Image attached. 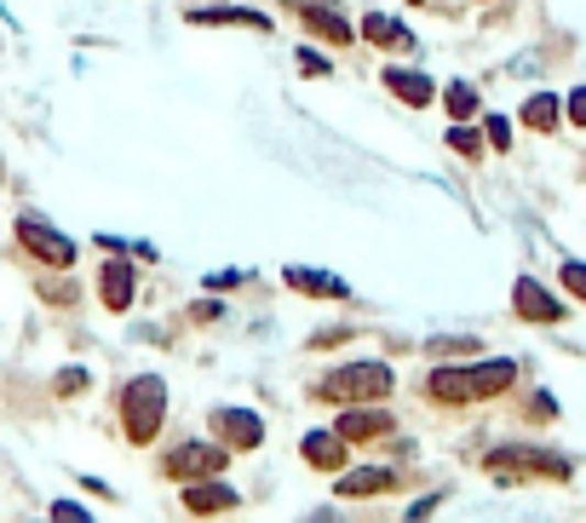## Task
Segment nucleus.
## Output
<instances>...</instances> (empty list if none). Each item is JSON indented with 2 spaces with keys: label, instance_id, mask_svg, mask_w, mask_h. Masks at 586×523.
<instances>
[{
  "label": "nucleus",
  "instance_id": "nucleus-8",
  "mask_svg": "<svg viewBox=\"0 0 586 523\" xmlns=\"http://www.w3.org/2000/svg\"><path fill=\"white\" fill-rule=\"evenodd\" d=\"M213 432H219V443H231V448H259L265 420L247 414V409H219L213 414Z\"/></svg>",
  "mask_w": 586,
  "mask_h": 523
},
{
  "label": "nucleus",
  "instance_id": "nucleus-10",
  "mask_svg": "<svg viewBox=\"0 0 586 523\" xmlns=\"http://www.w3.org/2000/svg\"><path fill=\"white\" fill-rule=\"evenodd\" d=\"M334 432L345 437V443H374V437H386L391 432V420L379 414V409H363V403H351L340 420H334Z\"/></svg>",
  "mask_w": 586,
  "mask_h": 523
},
{
  "label": "nucleus",
  "instance_id": "nucleus-2",
  "mask_svg": "<svg viewBox=\"0 0 586 523\" xmlns=\"http://www.w3.org/2000/svg\"><path fill=\"white\" fill-rule=\"evenodd\" d=\"M397 380H391V368L386 363H345L334 374H322V380L311 386L317 403H379Z\"/></svg>",
  "mask_w": 586,
  "mask_h": 523
},
{
  "label": "nucleus",
  "instance_id": "nucleus-11",
  "mask_svg": "<svg viewBox=\"0 0 586 523\" xmlns=\"http://www.w3.org/2000/svg\"><path fill=\"white\" fill-rule=\"evenodd\" d=\"M98 293H104V305H110V311H126V305H133V293H139L133 265L104 259V270H98Z\"/></svg>",
  "mask_w": 586,
  "mask_h": 523
},
{
  "label": "nucleus",
  "instance_id": "nucleus-27",
  "mask_svg": "<svg viewBox=\"0 0 586 523\" xmlns=\"http://www.w3.org/2000/svg\"><path fill=\"white\" fill-rule=\"evenodd\" d=\"M53 518H81V523H87V507H75V501H58V507H53Z\"/></svg>",
  "mask_w": 586,
  "mask_h": 523
},
{
  "label": "nucleus",
  "instance_id": "nucleus-25",
  "mask_svg": "<svg viewBox=\"0 0 586 523\" xmlns=\"http://www.w3.org/2000/svg\"><path fill=\"white\" fill-rule=\"evenodd\" d=\"M483 138H489L495 149H506V144H512V127H506V121H489V127H483Z\"/></svg>",
  "mask_w": 586,
  "mask_h": 523
},
{
  "label": "nucleus",
  "instance_id": "nucleus-22",
  "mask_svg": "<svg viewBox=\"0 0 586 523\" xmlns=\"http://www.w3.org/2000/svg\"><path fill=\"white\" fill-rule=\"evenodd\" d=\"M449 144L461 149V156H472V162H477V149H483V138H477V133H466V127H454V133H449Z\"/></svg>",
  "mask_w": 586,
  "mask_h": 523
},
{
  "label": "nucleus",
  "instance_id": "nucleus-19",
  "mask_svg": "<svg viewBox=\"0 0 586 523\" xmlns=\"http://www.w3.org/2000/svg\"><path fill=\"white\" fill-rule=\"evenodd\" d=\"M523 127H534V133H552L557 127V98L552 92H534L529 104H523Z\"/></svg>",
  "mask_w": 586,
  "mask_h": 523
},
{
  "label": "nucleus",
  "instance_id": "nucleus-18",
  "mask_svg": "<svg viewBox=\"0 0 586 523\" xmlns=\"http://www.w3.org/2000/svg\"><path fill=\"white\" fill-rule=\"evenodd\" d=\"M363 35H368L374 46H409V30H402L397 18H386V12H368V18H363Z\"/></svg>",
  "mask_w": 586,
  "mask_h": 523
},
{
  "label": "nucleus",
  "instance_id": "nucleus-23",
  "mask_svg": "<svg viewBox=\"0 0 586 523\" xmlns=\"http://www.w3.org/2000/svg\"><path fill=\"white\" fill-rule=\"evenodd\" d=\"M58 391H64V397L87 391V368H64V374H58Z\"/></svg>",
  "mask_w": 586,
  "mask_h": 523
},
{
  "label": "nucleus",
  "instance_id": "nucleus-20",
  "mask_svg": "<svg viewBox=\"0 0 586 523\" xmlns=\"http://www.w3.org/2000/svg\"><path fill=\"white\" fill-rule=\"evenodd\" d=\"M443 98H449V115H454V121L477 115V92H472L466 81H449V92H443Z\"/></svg>",
  "mask_w": 586,
  "mask_h": 523
},
{
  "label": "nucleus",
  "instance_id": "nucleus-24",
  "mask_svg": "<svg viewBox=\"0 0 586 523\" xmlns=\"http://www.w3.org/2000/svg\"><path fill=\"white\" fill-rule=\"evenodd\" d=\"M299 69H305V75H328L334 64H328L322 53H311V46H305V53H299Z\"/></svg>",
  "mask_w": 586,
  "mask_h": 523
},
{
  "label": "nucleus",
  "instance_id": "nucleus-17",
  "mask_svg": "<svg viewBox=\"0 0 586 523\" xmlns=\"http://www.w3.org/2000/svg\"><path fill=\"white\" fill-rule=\"evenodd\" d=\"M288 288H299V293H311V299H345V282L340 277H322V270H288Z\"/></svg>",
  "mask_w": 586,
  "mask_h": 523
},
{
  "label": "nucleus",
  "instance_id": "nucleus-26",
  "mask_svg": "<svg viewBox=\"0 0 586 523\" xmlns=\"http://www.w3.org/2000/svg\"><path fill=\"white\" fill-rule=\"evenodd\" d=\"M570 121H575V127H586V87L570 92Z\"/></svg>",
  "mask_w": 586,
  "mask_h": 523
},
{
  "label": "nucleus",
  "instance_id": "nucleus-21",
  "mask_svg": "<svg viewBox=\"0 0 586 523\" xmlns=\"http://www.w3.org/2000/svg\"><path fill=\"white\" fill-rule=\"evenodd\" d=\"M564 288H570L575 299H586V265H581V259H570V265H564Z\"/></svg>",
  "mask_w": 586,
  "mask_h": 523
},
{
  "label": "nucleus",
  "instance_id": "nucleus-16",
  "mask_svg": "<svg viewBox=\"0 0 586 523\" xmlns=\"http://www.w3.org/2000/svg\"><path fill=\"white\" fill-rule=\"evenodd\" d=\"M236 507V489L224 483H190L185 489V512H231Z\"/></svg>",
  "mask_w": 586,
  "mask_h": 523
},
{
  "label": "nucleus",
  "instance_id": "nucleus-13",
  "mask_svg": "<svg viewBox=\"0 0 586 523\" xmlns=\"http://www.w3.org/2000/svg\"><path fill=\"white\" fill-rule=\"evenodd\" d=\"M299 455L311 460L317 471H345V437L340 432H305Z\"/></svg>",
  "mask_w": 586,
  "mask_h": 523
},
{
  "label": "nucleus",
  "instance_id": "nucleus-14",
  "mask_svg": "<svg viewBox=\"0 0 586 523\" xmlns=\"http://www.w3.org/2000/svg\"><path fill=\"white\" fill-rule=\"evenodd\" d=\"M386 87L402 98V104H414V110H425L431 98H438V87H431L425 75H414V69H386Z\"/></svg>",
  "mask_w": 586,
  "mask_h": 523
},
{
  "label": "nucleus",
  "instance_id": "nucleus-15",
  "mask_svg": "<svg viewBox=\"0 0 586 523\" xmlns=\"http://www.w3.org/2000/svg\"><path fill=\"white\" fill-rule=\"evenodd\" d=\"M397 478H391V471L386 466H363V471H340V494H386Z\"/></svg>",
  "mask_w": 586,
  "mask_h": 523
},
{
  "label": "nucleus",
  "instance_id": "nucleus-7",
  "mask_svg": "<svg viewBox=\"0 0 586 523\" xmlns=\"http://www.w3.org/2000/svg\"><path fill=\"white\" fill-rule=\"evenodd\" d=\"M288 7L305 18V30H317L322 41H334V46H351V41H356V23H345V12L328 7V0H288Z\"/></svg>",
  "mask_w": 586,
  "mask_h": 523
},
{
  "label": "nucleus",
  "instance_id": "nucleus-1",
  "mask_svg": "<svg viewBox=\"0 0 586 523\" xmlns=\"http://www.w3.org/2000/svg\"><path fill=\"white\" fill-rule=\"evenodd\" d=\"M518 380V363H477V368H438L431 374V397H443V403H477V397H500L506 386Z\"/></svg>",
  "mask_w": 586,
  "mask_h": 523
},
{
  "label": "nucleus",
  "instance_id": "nucleus-4",
  "mask_svg": "<svg viewBox=\"0 0 586 523\" xmlns=\"http://www.w3.org/2000/svg\"><path fill=\"white\" fill-rule=\"evenodd\" d=\"M489 471H495V478L529 471V478H552V483H564V478H570V460H564V455H546V448L518 443V448H495V455H489Z\"/></svg>",
  "mask_w": 586,
  "mask_h": 523
},
{
  "label": "nucleus",
  "instance_id": "nucleus-9",
  "mask_svg": "<svg viewBox=\"0 0 586 523\" xmlns=\"http://www.w3.org/2000/svg\"><path fill=\"white\" fill-rule=\"evenodd\" d=\"M190 23H201V30H259V35H270V18L247 12V7H201V12H190Z\"/></svg>",
  "mask_w": 586,
  "mask_h": 523
},
{
  "label": "nucleus",
  "instance_id": "nucleus-6",
  "mask_svg": "<svg viewBox=\"0 0 586 523\" xmlns=\"http://www.w3.org/2000/svg\"><path fill=\"white\" fill-rule=\"evenodd\" d=\"M18 242L30 247L41 265H58V270L75 265V242L64 231H53V224H41V219H18Z\"/></svg>",
  "mask_w": 586,
  "mask_h": 523
},
{
  "label": "nucleus",
  "instance_id": "nucleus-12",
  "mask_svg": "<svg viewBox=\"0 0 586 523\" xmlns=\"http://www.w3.org/2000/svg\"><path fill=\"white\" fill-rule=\"evenodd\" d=\"M512 305H518V316H523V322H557V316H564V305H557V299H552L541 282H534V277H518Z\"/></svg>",
  "mask_w": 586,
  "mask_h": 523
},
{
  "label": "nucleus",
  "instance_id": "nucleus-3",
  "mask_svg": "<svg viewBox=\"0 0 586 523\" xmlns=\"http://www.w3.org/2000/svg\"><path fill=\"white\" fill-rule=\"evenodd\" d=\"M162 414H167V386L156 374H139V380H126L121 391V426L133 443H150L162 432Z\"/></svg>",
  "mask_w": 586,
  "mask_h": 523
},
{
  "label": "nucleus",
  "instance_id": "nucleus-5",
  "mask_svg": "<svg viewBox=\"0 0 586 523\" xmlns=\"http://www.w3.org/2000/svg\"><path fill=\"white\" fill-rule=\"evenodd\" d=\"M231 466V443H178L167 455V478L196 483V478H219Z\"/></svg>",
  "mask_w": 586,
  "mask_h": 523
}]
</instances>
